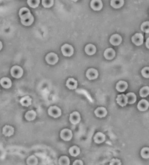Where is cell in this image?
<instances>
[{
	"mask_svg": "<svg viewBox=\"0 0 149 165\" xmlns=\"http://www.w3.org/2000/svg\"><path fill=\"white\" fill-rule=\"evenodd\" d=\"M48 114L52 117L58 118L61 115L62 110L57 106H51L48 110Z\"/></svg>",
	"mask_w": 149,
	"mask_h": 165,
	"instance_id": "cell-1",
	"label": "cell"
},
{
	"mask_svg": "<svg viewBox=\"0 0 149 165\" xmlns=\"http://www.w3.org/2000/svg\"><path fill=\"white\" fill-rule=\"evenodd\" d=\"M10 73L13 78L19 79L21 78L23 75V70L22 68L19 66H13L11 69Z\"/></svg>",
	"mask_w": 149,
	"mask_h": 165,
	"instance_id": "cell-2",
	"label": "cell"
},
{
	"mask_svg": "<svg viewBox=\"0 0 149 165\" xmlns=\"http://www.w3.org/2000/svg\"><path fill=\"white\" fill-rule=\"evenodd\" d=\"M60 137L62 139L65 141H69L72 139L73 134L71 129L65 128L62 129L60 133Z\"/></svg>",
	"mask_w": 149,
	"mask_h": 165,
	"instance_id": "cell-3",
	"label": "cell"
},
{
	"mask_svg": "<svg viewBox=\"0 0 149 165\" xmlns=\"http://www.w3.org/2000/svg\"><path fill=\"white\" fill-rule=\"evenodd\" d=\"M63 54L65 57H71L74 53V49L71 45L66 44L61 47Z\"/></svg>",
	"mask_w": 149,
	"mask_h": 165,
	"instance_id": "cell-4",
	"label": "cell"
},
{
	"mask_svg": "<svg viewBox=\"0 0 149 165\" xmlns=\"http://www.w3.org/2000/svg\"><path fill=\"white\" fill-rule=\"evenodd\" d=\"M46 61L50 65H55L58 62L59 58L58 55L54 53H50L46 56Z\"/></svg>",
	"mask_w": 149,
	"mask_h": 165,
	"instance_id": "cell-5",
	"label": "cell"
},
{
	"mask_svg": "<svg viewBox=\"0 0 149 165\" xmlns=\"http://www.w3.org/2000/svg\"><path fill=\"white\" fill-rule=\"evenodd\" d=\"M81 119L80 115L77 111H74L70 115L69 121L73 125H77L80 123Z\"/></svg>",
	"mask_w": 149,
	"mask_h": 165,
	"instance_id": "cell-6",
	"label": "cell"
},
{
	"mask_svg": "<svg viewBox=\"0 0 149 165\" xmlns=\"http://www.w3.org/2000/svg\"><path fill=\"white\" fill-rule=\"evenodd\" d=\"M132 41L136 46H141L143 43V35L141 33H136L132 38Z\"/></svg>",
	"mask_w": 149,
	"mask_h": 165,
	"instance_id": "cell-7",
	"label": "cell"
},
{
	"mask_svg": "<svg viewBox=\"0 0 149 165\" xmlns=\"http://www.w3.org/2000/svg\"><path fill=\"white\" fill-rule=\"evenodd\" d=\"M20 18L21 22L22 24L25 26H30V25H31L34 21V18L32 15L31 13L22 17Z\"/></svg>",
	"mask_w": 149,
	"mask_h": 165,
	"instance_id": "cell-8",
	"label": "cell"
},
{
	"mask_svg": "<svg viewBox=\"0 0 149 165\" xmlns=\"http://www.w3.org/2000/svg\"><path fill=\"white\" fill-rule=\"evenodd\" d=\"M98 72L95 69H89L86 72V77L89 80L96 79L98 77Z\"/></svg>",
	"mask_w": 149,
	"mask_h": 165,
	"instance_id": "cell-9",
	"label": "cell"
},
{
	"mask_svg": "<svg viewBox=\"0 0 149 165\" xmlns=\"http://www.w3.org/2000/svg\"><path fill=\"white\" fill-rule=\"evenodd\" d=\"M94 114L97 117L103 118L106 116L108 114V111L104 107H99L95 110Z\"/></svg>",
	"mask_w": 149,
	"mask_h": 165,
	"instance_id": "cell-10",
	"label": "cell"
},
{
	"mask_svg": "<svg viewBox=\"0 0 149 165\" xmlns=\"http://www.w3.org/2000/svg\"><path fill=\"white\" fill-rule=\"evenodd\" d=\"M117 103L121 107H124L128 103V98L124 94H119L116 99Z\"/></svg>",
	"mask_w": 149,
	"mask_h": 165,
	"instance_id": "cell-11",
	"label": "cell"
},
{
	"mask_svg": "<svg viewBox=\"0 0 149 165\" xmlns=\"http://www.w3.org/2000/svg\"><path fill=\"white\" fill-rule=\"evenodd\" d=\"M110 41L111 44L113 46H118L121 43V41H122V38L119 34H113L111 37Z\"/></svg>",
	"mask_w": 149,
	"mask_h": 165,
	"instance_id": "cell-12",
	"label": "cell"
},
{
	"mask_svg": "<svg viewBox=\"0 0 149 165\" xmlns=\"http://www.w3.org/2000/svg\"><path fill=\"white\" fill-rule=\"evenodd\" d=\"M14 129L12 126L5 125L2 129V134L5 137H10L14 134Z\"/></svg>",
	"mask_w": 149,
	"mask_h": 165,
	"instance_id": "cell-13",
	"label": "cell"
},
{
	"mask_svg": "<svg viewBox=\"0 0 149 165\" xmlns=\"http://www.w3.org/2000/svg\"><path fill=\"white\" fill-rule=\"evenodd\" d=\"M149 103L148 101L145 99H142L140 101L137 105L138 109L140 111H145L148 109Z\"/></svg>",
	"mask_w": 149,
	"mask_h": 165,
	"instance_id": "cell-14",
	"label": "cell"
},
{
	"mask_svg": "<svg viewBox=\"0 0 149 165\" xmlns=\"http://www.w3.org/2000/svg\"><path fill=\"white\" fill-rule=\"evenodd\" d=\"M90 6L94 10H101L103 7L102 2L101 0H92L91 2Z\"/></svg>",
	"mask_w": 149,
	"mask_h": 165,
	"instance_id": "cell-15",
	"label": "cell"
},
{
	"mask_svg": "<svg viewBox=\"0 0 149 165\" xmlns=\"http://www.w3.org/2000/svg\"><path fill=\"white\" fill-rule=\"evenodd\" d=\"M66 87L71 90H74L77 88L78 82L73 78H69L66 81Z\"/></svg>",
	"mask_w": 149,
	"mask_h": 165,
	"instance_id": "cell-16",
	"label": "cell"
},
{
	"mask_svg": "<svg viewBox=\"0 0 149 165\" xmlns=\"http://www.w3.org/2000/svg\"><path fill=\"white\" fill-rule=\"evenodd\" d=\"M106 138L105 135L101 132H98L95 134L93 139L94 142L97 144H101L104 142Z\"/></svg>",
	"mask_w": 149,
	"mask_h": 165,
	"instance_id": "cell-17",
	"label": "cell"
},
{
	"mask_svg": "<svg viewBox=\"0 0 149 165\" xmlns=\"http://www.w3.org/2000/svg\"><path fill=\"white\" fill-rule=\"evenodd\" d=\"M128 87V83L124 81H120L117 83L116 89L120 92H124L127 90Z\"/></svg>",
	"mask_w": 149,
	"mask_h": 165,
	"instance_id": "cell-18",
	"label": "cell"
},
{
	"mask_svg": "<svg viewBox=\"0 0 149 165\" xmlns=\"http://www.w3.org/2000/svg\"><path fill=\"white\" fill-rule=\"evenodd\" d=\"M0 83L2 87L5 89L10 88L12 85L10 79L7 77L2 78L0 80Z\"/></svg>",
	"mask_w": 149,
	"mask_h": 165,
	"instance_id": "cell-19",
	"label": "cell"
},
{
	"mask_svg": "<svg viewBox=\"0 0 149 165\" xmlns=\"http://www.w3.org/2000/svg\"><path fill=\"white\" fill-rule=\"evenodd\" d=\"M116 53L112 48H108L104 51V55L107 60H112L115 57Z\"/></svg>",
	"mask_w": 149,
	"mask_h": 165,
	"instance_id": "cell-20",
	"label": "cell"
},
{
	"mask_svg": "<svg viewBox=\"0 0 149 165\" xmlns=\"http://www.w3.org/2000/svg\"><path fill=\"white\" fill-rule=\"evenodd\" d=\"M20 103L23 107H29L32 104V98L29 96H24L21 99Z\"/></svg>",
	"mask_w": 149,
	"mask_h": 165,
	"instance_id": "cell-21",
	"label": "cell"
},
{
	"mask_svg": "<svg viewBox=\"0 0 149 165\" xmlns=\"http://www.w3.org/2000/svg\"><path fill=\"white\" fill-rule=\"evenodd\" d=\"M97 49L94 45L92 44H88L85 47V51L89 55H92L96 53Z\"/></svg>",
	"mask_w": 149,
	"mask_h": 165,
	"instance_id": "cell-22",
	"label": "cell"
},
{
	"mask_svg": "<svg viewBox=\"0 0 149 165\" xmlns=\"http://www.w3.org/2000/svg\"><path fill=\"white\" fill-rule=\"evenodd\" d=\"M69 153L72 156L76 157L80 155V149L78 146H73L70 148L69 149Z\"/></svg>",
	"mask_w": 149,
	"mask_h": 165,
	"instance_id": "cell-23",
	"label": "cell"
},
{
	"mask_svg": "<svg viewBox=\"0 0 149 165\" xmlns=\"http://www.w3.org/2000/svg\"><path fill=\"white\" fill-rule=\"evenodd\" d=\"M37 116L36 112L34 110H31L27 111L25 113V119L28 121H32L34 120Z\"/></svg>",
	"mask_w": 149,
	"mask_h": 165,
	"instance_id": "cell-24",
	"label": "cell"
},
{
	"mask_svg": "<svg viewBox=\"0 0 149 165\" xmlns=\"http://www.w3.org/2000/svg\"><path fill=\"white\" fill-rule=\"evenodd\" d=\"M124 4V0H111L110 4L115 9H119L122 7Z\"/></svg>",
	"mask_w": 149,
	"mask_h": 165,
	"instance_id": "cell-25",
	"label": "cell"
},
{
	"mask_svg": "<svg viewBox=\"0 0 149 165\" xmlns=\"http://www.w3.org/2000/svg\"><path fill=\"white\" fill-rule=\"evenodd\" d=\"M128 98V103L129 104H133L137 101V96L136 94L132 92H130L126 94Z\"/></svg>",
	"mask_w": 149,
	"mask_h": 165,
	"instance_id": "cell-26",
	"label": "cell"
},
{
	"mask_svg": "<svg viewBox=\"0 0 149 165\" xmlns=\"http://www.w3.org/2000/svg\"><path fill=\"white\" fill-rule=\"evenodd\" d=\"M59 164L61 165H69L70 164L69 158L67 156H62L59 159Z\"/></svg>",
	"mask_w": 149,
	"mask_h": 165,
	"instance_id": "cell-27",
	"label": "cell"
},
{
	"mask_svg": "<svg viewBox=\"0 0 149 165\" xmlns=\"http://www.w3.org/2000/svg\"><path fill=\"white\" fill-rule=\"evenodd\" d=\"M27 165H35L38 164V158L34 155H31L26 160Z\"/></svg>",
	"mask_w": 149,
	"mask_h": 165,
	"instance_id": "cell-28",
	"label": "cell"
},
{
	"mask_svg": "<svg viewBox=\"0 0 149 165\" xmlns=\"http://www.w3.org/2000/svg\"><path fill=\"white\" fill-rule=\"evenodd\" d=\"M140 96L142 98H146L149 95V87L148 86L143 87L139 91Z\"/></svg>",
	"mask_w": 149,
	"mask_h": 165,
	"instance_id": "cell-29",
	"label": "cell"
},
{
	"mask_svg": "<svg viewBox=\"0 0 149 165\" xmlns=\"http://www.w3.org/2000/svg\"><path fill=\"white\" fill-rule=\"evenodd\" d=\"M141 155L142 158L144 159L149 158V148L144 147L142 149L141 151Z\"/></svg>",
	"mask_w": 149,
	"mask_h": 165,
	"instance_id": "cell-30",
	"label": "cell"
},
{
	"mask_svg": "<svg viewBox=\"0 0 149 165\" xmlns=\"http://www.w3.org/2000/svg\"><path fill=\"white\" fill-rule=\"evenodd\" d=\"M31 13V11H30L29 9L26 8V7H23V8H21L20 10L19 15L20 18H21L22 17H24V16H26V15H29Z\"/></svg>",
	"mask_w": 149,
	"mask_h": 165,
	"instance_id": "cell-31",
	"label": "cell"
},
{
	"mask_svg": "<svg viewBox=\"0 0 149 165\" xmlns=\"http://www.w3.org/2000/svg\"><path fill=\"white\" fill-rule=\"evenodd\" d=\"M27 4L31 8H36L39 4L40 0H27Z\"/></svg>",
	"mask_w": 149,
	"mask_h": 165,
	"instance_id": "cell-32",
	"label": "cell"
},
{
	"mask_svg": "<svg viewBox=\"0 0 149 165\" xmlns=\"http://www.w3.org/2000/svg\"><path fill=\"white\" fill-rule=\"evenodd\" d=\"M42 4L45 8H51L53 5L54 0H42Z\"/></svg>",
	"mask_w": 149,
	"mask_h": 165,
	"instance_id": "cell-33",
	"label": "cell"
},
{
	"mask_svg": "<svg viewBox=\"0 0 149 165\" xmlns=\"http://www.w3.org/2000/svg\"><path fill=\"white\" fill-rule=\"evenodd\" d=\"M142 30L146 33H149V21H145L142 24L141 27Z\"/></svg>",
	"mask_w": 149,
	"mask_h": 165,
	"instance_id": "cell-34",
	"label": "cell"
},
{
	"mask_svg": "<svg viewBox=\"0 0 149 165\" xmlns=\"http://www.w3.org/2000/svg\"><path fill=\"white\" fill-rule=\"evenodd\" d=\"M141 73L143 77L147 78H149V67H144V68L142 70Z\"/></svg>",
	"mask_w": 149,
	"mask_h": 165,
	"instance_id": "cell-35",
	"label": "cell"
},
{
	"mask_svg": "<svg viewBox=\"0 0 149 165\" xmlns=\"http://www.w3.org/2000/svg\"><path fill=\"white\" fill-rule=\"evenodd\" d=\"M110 165H121V163L120 160L117 158H113L111 160L110 162Z\"/></svg>",
	"mask_w": 149,
	"mask_h": 165,
	"instance_id": "cell-36",
	"label": "cell"
},
{
	"mask_svg": "<svg viewBox=\"0 0 149 165\" xmlns=\"http://www.w3.org/2000/svg\"><path fill=\"white\" fill-rule=\"evenodd\" d=\"M73 165H83V162L80 159H77L74 161L73 164Z\"/></svg>",
	"mask_w": 149,
	"mask_h": 165,
	"instance_id": "cell-37",
	"label": "cell"
},
{
	"mask_svg": "<svg viewBox=\"0 0 149 165\" xmlns=\"http://www.w3.org/2000/svg\"><path fill=\"white\" fill-rule=\"evenodd\" d=\"M146 47L149 49V38L147 39V41H146Z\"/></svg>",
	"mask_w": 149,
	"mask_h": 165,
	"instance_id": "cell-38",
	"label": "cell"
},
{
	"mask_svg": "<svg viewBox=\"0 0 149 165\" xmlns=\"http://www.w3.org/2000/svg\"><path fill=\"white\" fill-rule=\"evenodd\" d=\"M2 42L0 41V50H1L2 48Z\"/></svg>",
	"mask_w": 149,
	"mask_h": 165,
	"instance_id": "cell-39",
	"label": "cell"
},
{
	"mask_svg": "<svg viewBox=\"0 0 149 165\" xmlns=\"http://www.w3.org/2000/svg\"><path fill=\"white\" fill-rule=\"evenodd\" d=\"M71 1H73L76 2L77 1H79V0H71Z\"/></svg>",
	"mask_w": 149,
	"mask_h": 165,
	"instance_id": "cell-40",
	"label": "cell"
},
{
	"mask_svg": "<svg viewBox=\"0 0 149 165\" xmlns=\"http://www.w3.org/2000/svg\"><path fill=\"white\" fill-rule=\"evenodd\" d=\"M0 91H1V90H0Z\"/></svg>",
	"mask_w": 149,
	"mask_h": 165,
	"instance_id": "cell-41",
	"label": "cell"
}]
</instances>
